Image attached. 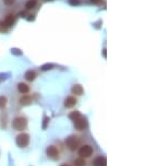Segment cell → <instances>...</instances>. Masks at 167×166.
Instances as JSON below:
<instances>
[{
	"label": "cell",
	"instance_id": "obj_16",
	"mask_svg": "<svg viewBox=\"0 0 167 166\" xmlns=\"http://www.w3.org/2000/svg\"><path fill=\"white\" fill-rule=\"evenodd\" d=\"M80 116H81V114H80L79 111H72L71 114L69 115V118H70V119H72V121H75V119L79 118Z\"/></svg>",
	"mask_w": 167,
	"mask_h": 166
},
{
	"label": "cell",
	"instance_id": "obj_9",
	"mask_svg": "<svg viewBox=\"0 0 167 166\" xmlns=\"http://www.w3.org/2000/svg\"><path fill=\"white\" fill-rule=\"evenodd\" d=\"M71 92L74 95H78V96H80V95L84 94V88L80 86V85H74L71 88Z\"/></svg>",
	"mask_w": 167,
	"mask_h": 166
},
{
	"label": "cell",
	"instance_id": "obj_26",
	"mask_svg": "<svg viewBox=\"0 0 167 166\" xmlns=\"http://www.w3.org/2000/svg\"><path fill=\"white\" fill-rule=\"evenodd\" d=\"M61 166H69V165H66V164H64V165H61Z\"/></svg>",
	"mask_w": 167,
	"mask_h": 166
},
{
	"label": "cell",
	"instance_id": "obj_23",
	"mask_svg": "<svg viewBox=\"0 0 167 166\" xmlns=\"http://www.w3.org/2000/svg\"><path fill=\"white\" fill-rule=\"evenodd\" d=\"M12 54H16V55H21L20 51H17V49H12Z\"/></svg>",
	"mask_w": 167,
	"mask_h": 166
},
{
	"label": "cell",
	"instance_id": "obj_18",
	"mask_svg": "<svg viewBox=\"0 0 167 166\" xmlns=\"http://www.w3.org/2000/svg\"><path fill=\"white\" fill-rule=\"evenodd\" d=\"M8 28H9V27H8L7 25H6L5 21H0V31H1V33L6 31V30H7Z\"/></svg>",
	"mask_w": 167,
	"mask_h": 166
},
{
	"label": "cell",
	"instance_id": "obj_12",
	"mask_svg": "<svg viewBox=\"0 0 167 166\" xmlns=\"http://www.w3.org/2000/svg\"><path fill=\"white\" fill-rule=\"evenodd\" d=\"M20 104L23 106H27L29 104H31V97L29 95H23L20 98Z\"/></svg>",
	"mask_w": 167,
	"mask_h": 166
},
{
	"label": "cell",
	"instance_id": "obj_25",
	"mask_svg": "<svg viewBox=\"0 0 167 166\" xmlns=\"http://www.w3.org/2000/svg\"><path fill=\"white\" fill-rule=\"evenodd\" d=\"M91 2H94V4H98V2H100V0H90Z\"/></svg>",
	"mask_w": 167,
	"mask_h": 166
},
{
	"label": "cell",
	"instance_id": "obj_2",
	"mask_svg": "<svg viewBox=\"0 0 167 166\" xmlns=\"http://www.w3.org/2000/svg\"><path fill=\"white\" fill-rule=\"evenodd\" d=\"M16 143L17 145H18L19 147H21V148L26 147V146L29 144V135L26 133L19 134L16 137Z\"/></svg>",
	"mask_w": 167,
	"mask_h": 166
},
{
	"label": "cell",
	"instance_id": "obj_5",
	"mask_svg": "<svg viewBox=\"0 0 167 166\" xmlns=\"http://www.w3.org/2000/svg\"><path fill=\"white\" fill-rule=\"evenodd\" d=\"M74 122H75V127L77 128L78 131H83V129H85V128L87 127V122H86V119L83 116H80L79 118L75 119Z\"/></svg>",
	"mask_w": 167,
	"mask_h": 166
},
{
	"label": "cell",
	"instance_id": "obj_10",
	"mask_svg": "<svg viewBox=\"0 0 167 166\" xmlns=\"http://www.w3.org/2000/svg\"><path fill=\"white\" fill-rule=\"evenodd\" d=\"M18 90H19V93H21V94H27L28 92H29V86H28L27 84H23V83L18 84Z\"/></svg>",
	"mask_w": 167,
	"mask_h": 166
},
{
	"label": "cell",
	"instance_id": "obj_7",
	"mask_svg": "<svg viewBox=\"0 0 167 166\" xmlns=\"http://www.w3.org/2000/svg\"><path fill=\"white\" fill-rule=\"evenodd\" d=\"M76 104H77V99H76L75 97H72V96L67 97L66 100H65V106H66L67 108H71V107H74Z\"/></svg>",
	"mask_w": 167,
	"mask_h": 166
},
{
	"label": "cell",
	"instance_id": "obj_11",
	"mask_svg": "<svg viewBox=\"0 0 167 166\" xmlns=\"http://www.w3.org/2000/svg\"><path fill=\"white\" fill-rule=\"evenodd\" d=\"M15 20H16V18H15V16L13 15H8V16L5 18V23L8 26V27H10V26H12L13 23H15Z\"/></svg>",
	"mask_w": 167,
	"mask_h": 166
},
{
	"label": "cell",
	"instance_id": "obj_6",
	"mask_svg": "<svg viewBox=\"0 0 167 166\" xmlns=\"http://www.w3.org/2000/svg\"><path fill=\"white\" fill-rule=\"evenodd\" d=\"M47 155L49 156L50 158H54V160H56L57 157H58V155H59V153H58V150L56 148L55 146H49L48 148H47Z\"/></svg>",
	"mask_w": 167,
	"mask_h": 166
},
{
	"label": "cell",
	"instance_id": "obj_8",
	"mask_svg": "<svg viewBox=\"0 0 167 166\" xmlns=\"http://www.w3.org/2000/svg\"><path fill=\"white\" fill-rule=\"evenodd\" d=\"M106 164H107V160L103 156L97 157L94 161V166H106Z\"/></svg>",
	"mask_w": 167,
	"mask_h": 166
},
{
	"label": "cell",
	"instance_id": "obj_14",
	"mask_svg": "<svg viewBox=\"0 0 167 166\" xmlns=\"http://www.w3.org/2000/svg\"><path fill=\"white\" fill-rule=\"evenodd\" d=\"M36 5H37L36 0H28L27 2H26V8L27 9H33V8L36 7Z\"/></svg>",
	"mask_w": 167,
	"mask_h": 166
},
{
	"label": "cell",
	"instance_id": "obj_27",
	"mask_svg": "<svg viewBox=\"0 0 167 166\" xmlns=\"http://www.w3.org/2000/svg\"><path fill=\"white\" fill-rule=\"evenodd\" d=\"M46 1H54V0H46Z\"/></svg>",
	"mask_w": 167,
	"mask_h": 166
},
{
	"label": "cell",
	"instance_id": "obj_3",
	"mask_svg": "<svg viewBox=\"0 0 167 166\" xmlns=\"http://www.w3.org/2000/svg\"><path fill=\"white\" fill-rule=\"evenodd\" d=\"M66 145L70 150H75L79 145V139L76 136H69L66 139Z\"/></svg>",
	"mask_w": 167,
	"mask_h": 166
},
{
	"label": "cell",
	"instance_id": "obj_1",
	"mask_svg": "<svg viewBox=\"0 0 167 166\" xmlns=\"http://www.w3.org/2000/svg\"><path fill=\"white\" fill-rule=\"evenodd\" d=\"M12 127L16 131H23L27 127V119L25 117H17L12 122Z\"/></svg>",
	"mask_w": 167,
	"mask_h": 166
},
{
	"label": "cell",
	"instance_id": "obj_13",
	"mask_svg": "<svg viewBox=\"0 0 167 166\" xmlns=\"http://www.w3.org/2000/svg\"><path fill=\"white\" fill-rule=\"evenodd\" d=\"M25 78L27 79L28 82H33V80H35V78H36V72H33V70H28L26 72V75H25Z\"/></svg>",
	"mask_w": 167,
	"mask_h": 166
},
{
	"label": "cell",
	"instance_id": "obj_15",
	"mask_svg": "<svg viewBox=\"0 0 167 166\" xmlns=\"http://www.w3.org/2000/svg\"><path fill=\"white\" fill-rule=\"evenodd\" d=\"M75 166H85L86 165V162L84 160L83 157H79V158H76L75 162H74Z\"/></svg>",
	"mask_w": 167,
	"mask_h": 166
},
{
	"label": "cell",
	"instance_id": "obj_21",
	"mask_svg": "<svg viewBox=\"0 0 167 166\" xmlns=\"http://www.w3.org/2000/svg\"><path fill=\"white\" fill-rule=\"evenodd\" d=\"M68 2L71 6H78L80 4V0H68Z\"/></svg>",
	"mask_w": 167,
	"mask_h": 166
},
{
	"label": "cell",
	"instance_id": "obj_20",
	"mask_svg": "<svg viewBox=\"0 0 167 166\" xmlns=\"http://www.w3.org/2000/svg\"><path fill=\"white\" fill-rule=\"evenodd\" d=\"M54 67V65H51V64H47V65H44V66L41 67V69L42 70H48V69H51Z\"/></svg>",
	"mask_w": 167,
	"mask_h": 166
},
{
	"label": "cell",
	"instance_id": "obj_22",
	"mask_svg": "<svg viewBox=\"0 0 167 166\" xmlns=\"http://www.w3.org/2000/svg\"><path fill=\"white\" fill-rule=\"evenodd\" d=\"M49 123V118L48 117H45V119H44V125H42V128L44 129H46L47 128V124Z\"/></svg>",
	"mask_w": 167,
	"mask_h": 166
},
{
	"label": "cell",
	"instance_id": "obj_17",
	"mask_svg": "<svg viewBox=\"0 0 167 166\" xmlns=\"http://www.w3.org/2000/svg\"><path fill=\"white\" fill-rule=\"evenodd\" d=\"M7 104V98L5 96H0V108H4Z\"/></svg>",
	"mask_w": 167,
	"mask_h": 166
},
{
	"label": "cell",
	"instance_id": "obj_19",
	"mask_svg": "<svg viewBox=\"0 0 167 166\" xmlns=\"http://www.w3.org/2000/svg\"><path fill=\"white\" fill-rule=\"evenodd\" d=\"M15 2H16V0H4V4L6 6H12L15 5Z\"/></svg>",
	"mask_w": 167,
	"mask_h": 166
},
{
	"label": "cell",
	"instance_id": "obj_24",
	"mask_svg": "<svg viewBox=\"0 0 167 166\" xmlns=\"http://www.w3.org/2000/svg\"><path fill=\"white\" fill-rule=\"evenodd\" d=\"M26 15H27V12H26V11H21V12H20V16L21 17H26Z\"/></svg>",
	"mask_w": 167,
	"mask_h": 166
},
{
	"label": "cell",
	"instance_id": "obj_4",
	"mask_svg": "<svg viewBox=\"0 0 167 166\" xmlns=\"http://www.w3.org/2000/svg\"><path fill=\"white\" fill-rule=\"evenodd\" d=\"M93 154V147L89 146V145H85L83 146L80 150H79V156L80 157H90Z\"/></svg>",
	"mask_w": 167,
	"mask_h": 166
}]
</instances>
